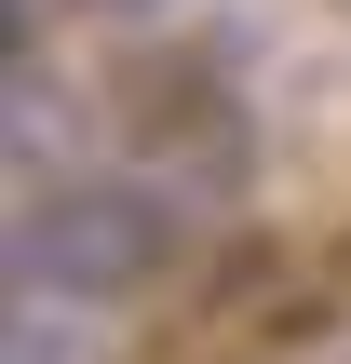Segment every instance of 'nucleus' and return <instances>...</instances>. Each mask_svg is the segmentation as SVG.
<instances>
[{
	"mask_svg": "<svg viewBox=\"0 0 351 364\" xmlns=\"http://www.w3.org/2000/svg\"><path fill=\"white\" fill-rule=\"evenodd\" d=\"M0 364H108V311H81V297H41V284H14Z\"/></svg>",
	"mask_w": 351,
	"mask_h": 364,
	"instance_id": "nucleus-2",
	"label": "nucleus"
},
{
	"mask_svg": "<svg viewBox=\"0 0 351 364\" xmlns=\"http://www.w3.org/2000/svg\"><path fill=\"white\" fill-rule=\"evenodd\" d=\"M189 176H162V162H68V176H41L27 203H14V270L41 284V297H81V311H135L149 284H176L189 270Z\"/></svg>",
	"mask_w": 351,
	"mask_h": 364,
	"instance_id": "nucleus-1",
	"label": "nucleus"
}]
</instances>
